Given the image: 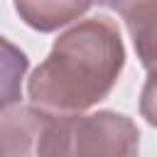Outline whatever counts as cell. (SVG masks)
Instances as JSON below:
<instances>
[{"mask_svg": "<svg viewBox=\"0 0 157 157\" xmlns=\"http://www.w3.org/2000/svg\"><path fill=\"white\" fill-rule=\"evenodd\" d=\"M125 69V44L108 15L83 17L61 32L27 78V98L52 115H78L110 96Z\"/></svg>", "mask_w": 157, "mask_h": 157, "instance_id": "cell-1", "label": "cell"}, {"mask_svg": "<svg viewBox=\"0 0 157 157\" xmlns=\"http://www.w3.org/2000/svg\"><path fill=\"white\" fill-rule=\"evenodd\" d=\"M140 130L118 110L44 113L34 157H137Z\"/></svg>", "mask_w": 157, "mask_h": 157, "instance_id": "cell-2", "label": "cell"}, {"mask_svg": "<svg viewBox=\"0 0 157 157\" xmlns=\"http://www.w3.org/2000/svg\"><path fill=\"white\" fill-rule=\"evenodd\" d=\"M113 10L125 20L140 64L157 71V0L155 2H118Z\"/></svg>", "mask_w": 157, "mask_h": 157, "instance_id": "cell-3", "label": "cell"}, {"mask_svg": "<svg viewBox=\"0 0 157 157\" xmlns=\"http://www.w3.org/2000/svg\"><path fill=\"white\" fill-rule=\"evenodd\" d=\"M44 110L34 105L2 108V157H34Z\"/></svg>", "mask_w": 157, "mask_h": 157, "instance_id": "cell-4", "label": "cell"}, {"mask_svg": "<svg viewBox=\"0 0 157 157\" xmlns=\"http://www.w3.org/2000/svg\"><path fill=\"white\" fill-rule=\"evenodd\" d=\"M91 2H71V0H17L15 10L22 22L37 32H54L64 25H76L81 15H86Z\"/></svg>", "mask_w": 157, "mask_h": 157, "instance_id": "cell-5", "label": "cell"}, {"mask_svg": "<svg viewBox=\"0 0 157 157\" xmlns=\"http://www.w3.org/2000/svg\"><path fill=\"white\" fill-rule=\"evenodd\" d=\"M140 115L157 128V71H150L140 91Z\"/></svg>", "mask_w": 157, "mask_h": 157, "instance_id": "cell-6", "label": "cell"}]
</instances>
